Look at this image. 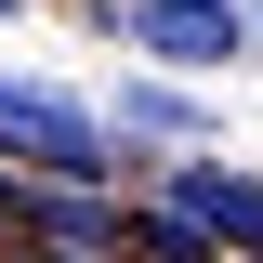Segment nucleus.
I'll use <instances>...</instances> for the list:
<instances>
[{"mask_svg": "<svg viewBox=\"0 0 263 263\" xmlns=\"http://www.w3.org/2000/svg\"><path fill=\"white\" fill-rule=\"evenodd\" d=\"M171 211H184L211 250H263V171H224V158H197V171H171Z\"/></svg>", "mask_w": 263, "mask_h": 263, "instance_id": "obj_2", "label": "nucleus"}, {"mask_svg": "<svg viewBox=\"0 0 263 263\" xmlns=\"http://www.w3.org/2000/svg\"><path fill=\"white\" fill-rule=\"evenodd\" d=\"M13 211H27V184H13V171H0V224H13Z\"/></svg>", "mask_w": 263, "mask_h": 263, "instance_id": "obj_7", "label": "nucleus"}, {"mask_svg": "<svg viewBox=\"0 0 263 263\" xmlns=\"http://www.w3.org/2000/svg\"><path fill=\"white\" fill-rule=\"evenodd\" d=\"M0 158L27 171H66V184H105V132L53 92V79H0Z\"/></svg>", "mask_w": 263, "mask_h": 263, "instance_id": "obj_1", "label": "nucleus"}, {"mask_svg": "<svg viewBox=\"0 0 263 263\" xmlns=\"http://www.w3.org/2000/svg\"><path fill=\"white\" fill-rule=\"evenodd\" d=\"M132 250H145V263H211V237H197L184 211H145V224H132Z\"/></svg>", "mask_w": 263, "mask_h": 263, "instance_id": "obj_6", "label": "nucleus"}, {"mask_svg": "<svg viewBox=\"0 0 263 263\" xmlns=\"http://www.w3.org/2000/svg\"><path fill=\"white\" fill-rule=\"evenodd\" d=\"M27 224H40V250H79V263H92V250H119V211H105L92 184H66V197H27Z\"/></svg>", "mask_w": 263, "mask_h": 263, "instance_id": "obj_4", "label": "nucleus"}, {"mask_svg": "<svg viewBox=\"0 0 263 263\" xmlns=\"http://www.w3.org/2000/svg\"><path fill=\"white\" fill-rule=\"evenodd\" d=\"M0 13H27V0H0Z\"/></svg>", "mask_w": 263, "mask_h": 263, "instance_id": "obj_8", "label": "nucleus"}, {"mask_svg": "<svg viewBox=\"0 0 263 263\" xmlns=\"http://www.w3.org/2000/svg\"><path fill=\"white\" fill-rule=\"evenodd\" d=\"M119 119L145 132V145H184V132H197V105H184V92H158V79H132V92H119Z\"/></svg>", "mask_w": 263, "mask_h": 263, "instance_id": "obj_5", "label": "nucleus"}, {"mask_svg": "<svg viewBox=\"0 0 263 263\" xmlns=\"http://www.w3.org/2000/svg\"><path fill=\"white\" fill-rule=\"evenodd\" d=\"M119 27L145 40L158 66H224V53H237V0H132Z\"/></svg>", "mask_w": 263, "mask_h": 263, "instance_id": "obj_3", "label": "nucleus"}]
</instances>
